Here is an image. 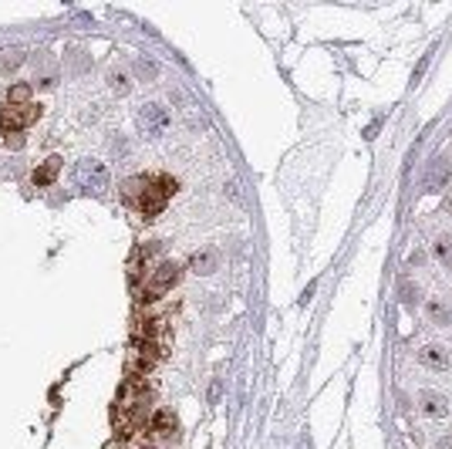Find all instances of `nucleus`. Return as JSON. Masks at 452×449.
<instances>
[{"label":"nucleus","mask_w":452,"mask_h":449,"mask_svg":"<svg viewBox=\"0 0 452 449\" xmlns=\"http://www.w3.org/2000/svg\"><path fill=\"white\" fill-rule=\"evenodd\" d=\"M219 267V253L216 250H200L196 257H193V270L196 274H213Z\"/></svg>","instance_id":"obj_11"},{"label":"nucleus","mask_w":452,"mask_h":449,"mask_svg":"<svg viewBox=\"0 0 452 449\" xmlns=\"http://www.w3.org/2000/svg\"><path fill=\"white\" fill-rule=\"evenodd\" d=\"M58 172H61V159L51 156L47 163H41V169H34V186H51L58 179Z\"/></svg>","instance_id":"obj_8"},{"label":"nucleus","mask_w":452,"mask_h":449,"mask_svg":"<svg viewBox=\"0 0 452 449\" xmlns=\"http://www.w3.org/2000/svg\"><path fill=\"white\" fill-rule=\"evenodd\" d=\"M108 82H112V88H115L119 95H125V91H128V78H125L122 71H112V75H108Z\"/></svg>","instance_id":"obj_16"},{"label":"nucleus","mask_w":452,"mask_h":449,"mask_svg":"<svg viewBox=\"0 0 452 449\" xmlns=\"http://www.w3.org/2000/svg\"><path fill=\"white\" fill-rule=\"evenodd\" d=\"M436 253H439V260H446L452 267V240H439L436 244Z\"/></svg>","instance_id":"obj_18"},{"label":"nucleus","mask_w":452,"mask_h":449,"mask_svg":"<svg viewBox=\"0 0 452 449\" xmlns=\"http://www.w3.org/2000/svg\"><path fill=\"white\" fill-rule=\"evenodd\" d=\"M429 318H432L436 325H446V321L452 318V311L442 304V301H432V304H429Z\"/></svg>","instance_id":"obj_14"},{"label":"nucleus","mask_w":452,"mask_h":449,"mask_svg":"<svg viewBox=\"0 0 452 449\" xmlns=\"http://www.w3.org/2000/svg\"><path fill=\"white\" fill-rule=\"evenodd\" d=\"M41 108L31 102V105H7L0 112V132H24L31 122H38Z\"/></svg>","instance_id":"obj_4"},{"label":"nucleus","mask_w":452,"mask_h":449,"mask_svg":"<svg viewBox=\"0 0 452 449\" xmlns=\"http://www.w3.org/2000/svg\"><path fill=\"white\" fill-rule=\"evenodd\" d=\"M176 193V179H169V176H152L149 183H145V193H142V203L139 209L145 213V216H156V213H163L165 200Z\"/></svg>","instance_id":"obj_1"},{"label":"nucleus","mask_w":452,"mask_h":449,"mask_svg":"<svg viewBox=\"0 0 452 449\" xmlns=\"http://www.w3.org/2000/svg\"><path fill=\"white\" fill-rule=\"evenodd\" d=\"M449 183V159L446 156H436L429 169H425V176H422V189L425 193H442V186Z\"/></svg>","instance_id":"obj_6"},{"label":"nucleus","mask_w":452,"mask_h":449,"mask_svg":"<svg viewBox=\"0 0 452 449\" xmlns=\"http://www.w3.org/2000/svg\"><path fill=\"white\" fill-rule=\"evenodd\" d=\"M75 186L84 189V193H102L108 186V169L98 159H82L75 165Z\"/></svg>","instance_id":"obj_2"},{"label":"nucleus","mask_w":452,"mask_h":449,"mask_svg":"<svg viewBox=\"0 0 452 449\" xmlns=\"http://www.w3.org/2000/svg\"><path fill=\"white\" fill-rule=\"evenodd\" d=\"M3 146L7 149H21L24 146V135L21 132H3Z\"/></svg>","instance_id":"obj_19"},{"label":"nucleus","mask_w":452,"mask_h":449,"mask_svg":"<svg viewBox=\"0 0 452 449\" xmlns=\"http://www.w3.org/2000/svg\"><path fill=\"white\" fill-rule=\"evenodd\" d=\"M135 71H139L142 78H149V82H152V78L159 75V68H156V61H145V58H139V61H135Z\"/></svg>","instance_id":"obj_15"},{"label":"nucleus","mask_w":452,"mask_h":449,"mask_svg":"<svg viewBox=\"0 0 452 449\" xmlns=\"http://www.w3.org/2000/svg\"><path fill=\"white\" fill-rule=\"evenodd\" d=\"M176 281H179V267L165 260V264H159V267L149 274L142 297H145V301H156V297H163L165 290H172V287H176Z\"/></svg>","instance_id":"obj_3"},{"label":"nucleus","mask_w":452,"mask_h":449,"mask_svg":"<svg viewBox=\"0 0 452 449\" xmlns=\"http://www.w3.org/2000/svg\"><path fill=\"white\" fill-rule=\"evenodd\" d=\"M422 365L429 368H446L449 365V355H446V348H439V345H429V348H422Z\"/></svg>","instance_id":"obj_12"},{"label":"nucleus","mask_w":452,"mask_h":449,"mask_svg":"<svg viewBox=\"0 0 452 449\" xmlns=\"http://www.w3.org/2000/svg\"><path fill=\"white\" fill-rule=\"evenodd\" d=\"M7 105H31V84H14L7 95Z\"/></svg>","instance_id":"obj_13"},{"label":"nucleus","mask_w":452,"mask_h":449,"mask_svg":"<svg viewBox=\"0 0 452 449\" xmlns=\"http://www.w3.org/2000/svg\"><path fill=\"white\" fill-rule=\"evenodd\" d=\"M422 408H425V415H432V419H446V415H449V406H446V399H442L439 392H422Z\"/></svg>","instance_id":"obj_7"},{"label":"nucleus","mask_w":452,"mask_h":449,"mask_svg":"<svg viewBox=\"0 0 452 449\" xmlns=\"http://www.w3.org/2000/svg\"><path fill=\"white\" fill-rule=\"evenodd\" d=\"M145 183H149L145 176H132V179H125V183H122V196L132 206H139V203H142V193H145Z\"/></svg>","instance_id":"obj_10"},{"label":"nucleus","mask_w":452,"mask_h":449,"mask_svg":"<svg viewBox=\"0 0 452 449\" xmlns=\"http://www.w3.org/2000/svg\"><path fill=\"white\" fill-rule=\"evenodd\" d=\"M399 294H402V304H415V297H418V290H412V284L409 281H402V284H399Z\"/></svg>","instance_id":"obj_17"},{"label":"nucleus","mask_w":452,"mask_h":449,"mask_svg":"<svg viewBox=\"0 0 452 449\" xmlns=\"http://www.w3.org/2000/svg\"><path fill=\"white\" fill-rule=\"evenodd\" d=\"M169 112H165L163 105H156V102H149V105H142L139 108V128L145 132V135H163L165 128H169Z\"/></svg>","instance_id":"obj_5"},{"label":"nucleus","mask_w":452,"mask_h":449,"mask_svg":"<svg viewBox=\"0 0 452 449\" xmlns=\"http://www.w3.org/2000/svg\"><path fill=\"white\" fill-rule=\"evenodd\" d=\"M152 429H156V436H163V439H172L176 436V415L169 412V408H163V412H156V419H152Z\"/></svg>","instance_id":"obj_9"}]
</instances>
